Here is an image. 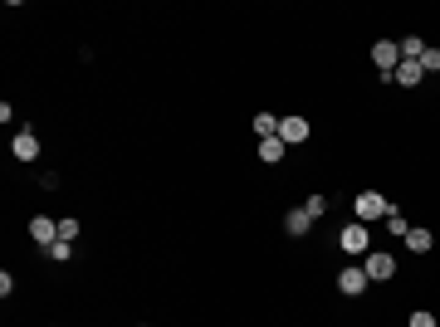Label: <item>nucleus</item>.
<instances>
[{
  "label": "nucleus",
  "instance_id": "nucleus-10",
  "mask_svg": "<svg viewBox=\"0 0 440 327\" xmlns=\"http://www.w3.org/2000/svg\"><path fill=\"white\" fill-rule=\"evenodd\" d=\"M309 225H313V215L299 206V211H284V234H309Z\"/></svg>",
  "mask_w": 440,
  "mask_h": 327
},
{
  "label": "nucleus",
  "instance_id": "nucleus-13",
  "mask_svg": "<svg viewBox=\"0 0 440 327\" xmlns=\"http://www.w3.org/2000/svg\"><path fill=\"white\" fill-rule=\"evenodd\" d=\"M421 54H426V39L421 34H406L401 39V59H421Z\"/></svg>",
  "mask_w": 440,
  "mask_h": 327
},
{
  "label": "nucleus",
  "instance_id": "nucleus-18",
  "mask_svg": "<svg viewBox=\"0 0 440 327\" xmlns=\"http://www.w3.org/2000/svg\"><path fill=\"white\" fill-rule=\"evenodd\" d=\"M416 64H421V69H426V74H440V49H426V54H421V59H416Z\"/></svg>",
  "mask_w": 440,
  "mask_h": 327
},
{
  "label": "nucleus",
  "instance_id": "nucleus-16",
  "mask_svg": "<svg viewBox=\"0 0 440 327\" xmlns=\"http://www.w3.org/2000/svg\"><path fill=\"white\" fill-rule=\"evenodd\" d=\"M69 254H74L69 239H54V244H49V259H54V264H69Z\"/></svg>",
  "mask_w": 440,
  "mask_h": 327
},
{
  "label": "nucleus",
  "instance_id": "nucleus-12",
  "mask_svg": "<svg viewBox=\"0 0 440 327\" xmlns=\"http://www.w3.org/2000/svg\"><path fill=\"white\" fill-rule=\"evenodd\" d=\"M431 244H436V239H431V229H411V234H406V249H411V254H426Z\"/></svg>",
  "mask_w": 440,
  "mask_h": 327
},
{
  "label": "nucleus",
  "instance_id": "nucleus-2",
  "mask_svg": "<svg viewBox=\"0 0 440 327\" xmlns=\"http://www.w3.org/2000/svg\"><path fill=\"white\" fill-rule=\"evenodd\" d=\"M372 64L382 69V79H392L396 64H401V44H396V39H377V44H372Z\"/></svg>",
  "mask_w": 440,
  "mask_h": 327
},
{
  "label": "nucleus",
  "instance_id": "nucleus-20",
  "mask_svg": "<svg viewBox=\"0 0 440 327\" xmlns=\"http://www.w3.org/2000/svg\"><path fill=\"white\" fill-rule=\"evenodd\" d=\"M74 234H79V220H59V239H69V244H74Z\"/></svg>",
  "mask_w": 440,
  "mask_h": 327
},
{
  "label": "nucleus",
  "instance_id": "nucleus-1",
  "mask_svg": "<svg viewBox=\"0 0 440 327\" xmlns=\"http://www.w3.org/2000/svg\"><path fill=\"white\" fill-rule=\"evenodd\" d=\"M352 211H357V225H367V220H382L392 206H387V196H382V191H362V196L352 201Z\"/></svg>",
  "mask_w": 440,
  "mask_h": 327
},
{
  "label": "nucleus",
  "instance_id": "nucleus-4",
  "mask_svg": "<svg viewBox=\"0 0 440 327\" xmlns=\"http://www.w3.org/2000/svg\"><path fill=\"white\" fill-rule=\"evenodd\" d=\"M279 142H284V147L309 142V117H279Z\"/></svg>",
  "mask_w": 440,
  "mask_h": 327
},
{
  "label": "nucleus",
  "instance_id": "nucleus-17",
  "mask_svg": "<svg viewBox=\"0 0 440 327\" xmlns=\"http://www.w3.org/2000/svg\"><path fill=\"white\" fill-rule=\"evenodd\" d=\"M304 211H309L313 220H323V215H328V196H309V206H304Z\"/></svg>",
  "mask_w": 440,
  "mask_h": 327
},
{
  "label": "nucleus",
  "instance_id": "nucleus-14",
  "mask_svg": "<svg viewBox=\"0 0 440 327\" xmlns=\"http://www.w3.org/2000/svg\"><path fill=\"white\" fill-rule=\"evenodd\" d=\"M254 132H259V137H279V117H274V112H259V117H254Z\"/></svg>",
  "mask_w": 440,
  "mask_h": 327
},
{
  "label": "nucleus",
  "instance_id": "nucleus-5",
  "mask_svg": "<svg viewBox=\"0 0 440 327\" xmlns=\"http://www.w3.org/2000/svg\"><path fill=\"white\" fill-rule=\"evenodd\" d=\"M30 239L49 249V244L59 239V220H49V215H34V220H30Z\"/></svg>",
  "mask_w": 440,
  "mask_h": 327
},
{
  "label": "nucleus",
  "instance_id": "nucleus-11",
  "mask_svg": "<svg viewBox=\"0 0 440 327\" xmlns=\"http://www.w3.org/2000/svg\"><path fill=\"white\" fill-rule=\"evenodd\" d=\"M259 161H264V166L284 161V142H279V137H259Z\"/></svg>",
  "mask_w": 440,
  "mask_h": 327
},
{
  "label": "nucleus",
  "instance_id": "nucleus-6",
  "mask_svg": "<svg viewBox=\"0 0 440 327\" xmlns=\"http://www.w3.org/2000/svg\"><path fill=\"white\" fill-rule=\"evenodd\" d=\"M10 152H15V161H34L39 156V137L34 132H15L10 137Z\"/></svg>",
  "mask_w": 440,
  "mask_h": 327
},
{
  "label": "nucleus",
  "instance_id": "nucleus-15",
  "mask_svg": "<svg viewBox=\"0 0 440 327\" xmlns=\"http://www.w3.org/2000/svg\"><path fill=\"white\" fill-rule=\"evenodd\" d=\"M387 229H392L396 239H406V234H411V225H406V215H401V211H387Z\"/></svg>",
  "mask_w": 440,
  "mask_h": 327
},
{
  "label": "nucleus",
  "instance_id": "nucleus-3",
  "mask_svg": "<svg viewBox=\"0 0 440 327\" xmlns=\"http://www.w3.org/2000/svg\"><path fill=\"white\" fill-rule=\"evenodd\" d=\"M337 244H342L347 254H372V239H367V225H357V220H352V225H347V229L337 234Z\"/></svg>",
  "mask_w": 440,
  "mask_h": 327
},
{
  "label": "nucleus",
  "instance_id": "nucleus-9",
  "mask_svg": "<svg viewBox=\"0 0 440 327\" xmlns=\"http://www.w3.org/2000/svg\"><path fill=\"white\" fill-rule=\"evenodd\" d=\"M421 79H426V69H421L416 59H401V64H396V74H392V84H401V88H416Z\"/></svg>",
  "mask_w": 440,
  "mask_h": 327
},
{
  "label": "nucleus",
  "instance_id": "nucleus-7",
  "mask_svg": "<svg viewBox=\"0 0 440 327\" xmlns=\"http://www.w3.org/2000/svg\"><path fill=\"white\" fill-rule=\"evenodd\" d=\"M362 269H367V279H392V274H396V259H392V254H382V249H372Z\"/></svg>",
  "mask_w": 440,
  "mask_h": 327
},
{
  "label": "nucleus",
  "instance_id": "nucleus-19",
  "mask_svg": "<svg viewBox=\"0 0 440 327\" xmlns=\"http://www.w3.org/2000/svg\"><path fill=\"white\" fill-rule=\"evenodd\" d=\"M411 327H440V323L426 313V308H416V313H411Z\"/></svg>",
  "mask_w": 440,
  "mask_h": 327
},
{
  "label": "nucleus",
  "instance_id": "nucleus-8",
  "mask_svg": "<svg viewBox=\"0 0 440 327\" xmlns=\"http://www.w3.org/2000/svg\"><path fill=\"white\" fill-rule=\"evenodd\" d=\"M367 283H372V279H367V269H342V274H337V288H342L347 298L367 293Z\"/></svg>",
  "mask_w": 440,
  "mask_h": 327
}]
</instances>
